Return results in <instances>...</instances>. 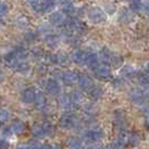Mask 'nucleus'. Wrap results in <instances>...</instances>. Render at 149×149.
Masks as SVG:
<instances>
[{
    "instance_id": "obj_13",
    "label": "nucleus",
    "mask_w": 149,
    "mask_h": 149,
    "mask_svg": "<svg viewBox=\"0 0 149 149\" xmlns=\"http://www.w3.org/2000/svg\"><path fill=\"white\" fill-rule=\"evenodd\" d=\"M100 64V60L95 53L93 52H86V58H85V66L90 68H95Z\"/></svg>"
},
{
    "instance_id": "obj_44",
    "label": "nucleus",
    "mask_w": 149,
    "mask_h": 149,
    "mask_svg": "<svg viewBox=\"0 0 149 149\" xmlns=\"http://www.w3.org/2000/svg\"><path fill=\"white\" fill-rule=\"evenodd\" d=\"M116 11V7H114V5L113 3H108L104 8V13L107 14H112V13H114Z\"/></svg>"
},
{
    "instance_id": "obj_28",
    "label": "nucleus",
    "mask_w": 149,
    "mask_h": 149,
    "mask_svg": "<svg viewBox=\"0 0 149 149\" xmlns=\"http://www.w3.org/2000/svg\"><path fill=\"white\" fill-rule=\"evenodd\" d=\"M145 2L142 0H130V10L132 13H139L143 10Z\"/></svg>"
},
{
    "instance_id": "obj_2",
    "label": "nucleus",
    "mask_w": 149,
    "mask_h": 149,
    "mask_svg": "<svg viewBox=\"0 0 149 149\" xmlns=\"http://www.w3.org/2000/svg\"><path fill=\"white\" fill-rule=\"evenodd\" d=\"M88 17H89L90 22L93 24H102L107 20V14L104 10H102L99 7H92L88 13Z\"/></svg>"
},
{
    "instance_id": "obj_11",
    "label": "nucleus",
    "mask_w": 149,
    "mask_h": 149,
    "mask_svg": "<svg viewBox=\"0 0 149 149\" xmlns=\"http://www.w3.org/2000/svg\"><path fill=\"white\" fill-rule=\"evenodd\" d=\"M65 22H66V18H65V15L63 13L55 11V13H53L52 15L49 16V22L52 24L53 26H58V27L64 26Z\"/></svg>"
},
{
    "instance_id": "obj_48",
    "label": "nucleus",
    "mask_w": 149,
    "mask_h": 149,
    "mask_svg": "<svg viewBox=\"0 0 149 149\" xmlns=\"http://www.w3.org/2000/svg\"><path fill=\"white\" fill-rule=\"evenodd\" d=\"M17 149H29V148H28L27 145H20V146H18V148Z\"/></svg>"
},
{
    "instance_id": "obj_33",
    "label": "nucleus",
    "mask_w": 149,
    "mask_h": 149,
    "mask_svg": "<svg viewBox=\"0 0 149 149\" xmlns=\"http://www.w3.org/2000/svg\"><path fill=\"white\" fill-rule=\"evenodd\" d=\"M122 63H123V58L121 56H119V55H114L113 54V56H112V58L109 64L113 67H120L122 65Z\"/></svg>"
},
{
    "instance_id": "obj_9",
    "label": "nucleus",
    "mask_w": 149,
    "mask_h": 149,
    "mask_svg": "<svg viewBox=\"0 0 149 149\" xmlns=\"http://www.w3.org/2000/svg\"><path fill=\"white\" fill-rule=\"evenodd\" d=\"M36 97V90L34 88H27L22 92L20 94V100L24 103H33Z\"/></svg>"
},
{
    "instance_id": "obj_15",
    "label": "nucleus",
    "mask_w": 149,
    "mask_h": 149,
    "mask_svg": "<svg viewBox=\"0 0 149 149\" xmlns=\"http://www.w3.org/2000/svg\"><path fill=\"white\" fill-rule=\"evenodd\" d=\"M3 58H5V63H6L9 67H11V68H14L16 64H17L19 61H22L18 56H17L15 49L9 51V52L5 55V57H3Z\"/></svg>"
},
{
    "instance_id": "obj_35",
    "label": "nucleus",
    "mask_w": 149,
    "mask_h": 149,
    "mask_svg": "<svg viewBox=\"0 0 149 149\" xmlns=\"http://www.w3.org/2000/svg\"><path fill=\"white\" fill-rule=\"evenodd\" d=\"M138 82L140 84V86L142 88H147L148 86V74L146 72L140 73L139 77H138Z\"/></svg>"
},
{
    "instance_id": "obj_6",
    "label": "nucleus",
    "mask_w": 149,
    "mask_h": 149,
    "mask_svg": "<svg viewBox=\"0 0 149 149\" xmlns=\"http://www.w3.org/2000/svg\"><path fill=\"white\" fill-rule=\"evenodd\" d=\"M94 75L99 80H107L111 76V70L107 64H99L95 68H93Z\"/></svg>"
},
{
    "instance_id": "obj_7",
    "label": "nucleus",
    "mask_w": 149,
    "mask_h": 149,
    "mask_svg": "<svg viewBox=\"0 0 149 149\" xmlns=\"http://www.w3.org/2000/svg\"><path fill=\"white\" fill-rule=\"evenodd\" d=\"M45 89L47 91V93L51 94V95H58L61 93V84L57 80L49 79V80L46 81Z\"/></svg>"
},
{
    "instance_id": "obj_17",
    "label": "nucleus",
    "mask_w": 149,
    "mask_h": 149,
    "mask_svg": "<svg viewBox=\"0 0 149 149\" xmlns=\"http://www.w3.org/2000/svg\"><path fill=\"white\" fill-rule=\"evenodd\" d=\"M58 102H60L61 107L65 110H72L74 108V102L72 101V99L70 97V94H62L58 99Z\"/></svg>"
},
{
    "instance_id": "obj_38",
    "label": "nucleus",
    "mask_w": 149,
    "mask_h": 149,
    "mask_svg": "<svg viewBox=\"0 0 149 149\" xmlns=\"http://www.w3.org/2000/svg\"><path fill=\"white\" fill-rule=\"evenodd\" d=\"M112 84V88H114V89H120L123 84H125V80L122 79V77H116V79H113V81L111 82Z\"/></svg>"
},
{
    "instance_id": "obj_46",
    "label": "nucleus",
    "mask_w": 149,
    "mask_h": 149,
    "mask_svg": "<svg viewBox=\"0 0 149 149\" xmlns=\"http://www.w3.org/2000/svg\"><path fill=\"white\" fill-rule=\"evenodd\" d=\"M3 80H5V73L2 72V70H0V84L3 82Z\"/></svg>"
},
{
    "instance_id": "obj_23",
    "label": "nucleus",
    "mask_w": 149,
    "mask_h": 149,
    "mask_svg": "<svg viewBox=\"0 0 149 149\" xmlns=\"http://www.w3.org/2000/svg\"><path fill=\"white\" fill-rule=\"evenodd\" d=\"M134 19V13L130 9H122L120 11L119 15V20L123 24H129L130 22H132Z\"/></svg>"
},
{
    "instance_id": "obj_27",
    "label": "nucleus",
    "mask_w": 149,
    "mask_h": 149,
    "mask_svg": "<svg viewBox=\"0 0 149 149\" xmlns=\"http://www.w3.org/2000/svg\"><path fill=\"white\" fill-rule=\"evenodd\" d=\"M29 68H30V66H29V64H28V62L26 60H22L16 64L15 67H14L13 70H15L16 72H19V73H26V72L29 71Z\"/></svg>"
},
{
    "instance_id": "obj_16",
    "label": "nucleus",
    "mask_w": 149,
    "mask_h": 149,
    "mask_svg": "<svg viewBox=\"0 0 149 149\" xmlns=\"http://www.w3.org/2000/svg\"><path fill=\"white\" fill-rule=\"evenodd\" d=\"M66 145L68 149H88L84 147L82 140L77 137H68L66 139Z\"/></svg>"
},
{
    "instance_id": "obj_29",
    "label": "nucleus",
    "mask_w": 149,
    "mask_h": 149,
    "mask_svg": "<svg viewBox=\"0 0 149 149\" xmlns=\"http://www.w3.org/2000/svg\"><path fill=\"white\" fill-rule=\"evenodd\" d=\"M62 10H63V14L64 15H74L75 11H76V9L75 7L73 6V3L72 2H67V3H64V5H62Z\"/></svg>"
},
{
    "instance_id": "obj_45",
    "label": "nucleus",
    "mask_w": 149,
    "mask_h": 149,
    "mask_svg": "<svg viewBox=\"0 0 149 149\" xmlns=\"http://www.w3.org/2000/svg\"><path fill=\"white\" fill-rule=\"evenodd\" d=\"M40 149H58V147L55 145H52V143H44V145H42Z\"/></svg>"
},
{
    "instance_id": "obj_25",
    "label": "nucleus",
    "mask_w": 149,
    "mask_h": 149,
    "mask_svg": "<svg viewBox=\"0 0 149 149\" xmlns=\"http://www.w3.org/2000/svg\"><path fill=\"white\" fill-rule=\"evenodd\" d=\"M112 56H113V53L109 49V48H107V47H103L101 51H100V58L101 61L103 62V64H109L110 63V61H111Z\"/></svg>"
},
{
    "instance_id": "obj_31",
    "label": "nucleus",
    "mask_w": 149,
    "mask_h": 149,
    "mask_svg": "<svg viewBox=\"0 0 149 149\" xmlns=\"http://www.w3.org/2000/svg\"><path fill=\"white\" fill-rule=\"evenodd\" d=\"M42 126H43V129H44L46 136H53L54 134V132H55V127H54V125L51 123L49 121L44 122Z\"/></svg>"
},
{
    "instance_id": "obj_49",
    "label": "nucleus",
    "mask_w": 149,
    "mask_h": 149,
    "mask_svg": "<svg viewBox=\"0 0 149 149\" xmlns=\"http://www.w3.org/2000/svg\"><path fill=\"white\" fill-rule=\"evenodd\" d=\"M102 149H114L112 146H110V147H105V148H102Z\"/></svg>"
},
{
    "instance_id": "obj_19",
    "label": "nucleus",
    "mask_w": 149,
    "mask_h": 149,
    "mask_svg": "<svg viewBox=\"0 0 149 149\" xmlns=\"http://www.w3.org/2000/svg\"><path fill=\"white\" fill-rule=\"evenodd\" d=\"M35 105L39 110H45L47 108V100L43 92H36V97H35Z\"/></svg>"
},
{
    "instance_id": "obj_3",
    "label": "nucleus",
    "mask_w": 149,
    "mask_h": 149,
    "mask_svg": "<svg viewBox=\"0 0 149 149\" xmlns=\"http://www.w3.org/2000/svg\"><path fill=\"white\" fill-rule=\"evenodd\" d=\"M147 97L146 91L142 88H134L128 92V97L131 102L137 103V104H142L145 103V100Z\"/></svg>"
},
{
    "instance_id": "obj_39",
    "label": "nucleus",
    "mask_w": 149,
    "mask_h": 149,
    "mask_svg": "<svg viewBox=\"0 0 149 149\" xmlns=\"http://www.w3.org/2000/svg\"><path fill=\"white\" fill-rule=\"evenodd\" d=\"M30 55H31L34 58H36V60H39V58H42V57L44 56L43 51H42L40 48H33V49L30 51Z\"/></svg>"
},
{
    "instance_id": "obj_42",
    "label": "nucleus",
    "mask_w": 149,
    "mask_h": 149,
    "mask_svg": "<svg viewBox=\"0 0 149 149\" xmlns=\"http://www.w3.org/2000/svg\"><path fill=\"white\" fill-rule=\"evenodd\" d=\"M7 13H8V6L5 3V2L0 1V16L2 17V16L6 15Z\"/></svg>"
},
{
    "instance_id": "obj_14",
    "label": "nucleus",
    "mask_w": 149,
    "mask_h": 149,
    "mask_svg": "<svg viewBox=\"0 0 149 149\" xmlns=\"http://www.w3.org/2000/svg\"><path fill=\"white\" fill-rule=\"evenodd\" d=\"M62 81L66 85H73L77 81V73L74 71H65L62 75Z\"/></svg>"
},
{
    "instance_id": "obj_12",
    "label": "nucleus",
    "mask_w": 149,
    "mask_h": 149,
    "mask_svg": "<svg viewBox=\"0 0 149 149\" xmlns=\"http://www.w3.org/2000/svg\"><path fill=\"white\" fill-rule=\"evenodd\" d=\"M44 42L49 48H55V47H57V45L60 44V36L57 34H54L51 31L48 34H45Z\"/></svg>"
},
{
    "instance_id": "obj_43",
    "label": "nucleus",
    "mask_w": 149,
    "mask_h": 149,
    "mask_svg": "<svg viewBox=\"0 0 149 149\" xmlns=\"http://www.w3.org/2000/svg\"><path fill=\"white\" fill-rule=\"evenodd\" d=\"M9 148V141L6 138L0 137V149H8Z\"/></svg>"
},
{
    "instance_id": "obj_40",
    "label": "nucleus",
    "mask_w": 149,
    "mask_h": 149,
    "mask_svg": "<svg viewBox=\"0 0 149 149\" xmlns=\"http://www.w3.org/2000/svg\"><path fill=\"white\" fill-rule=\"evenodd\" d=\"M27 146H28L29 149H40L42 143L39 141H37V140H30L29 143H27Z\"/></svg>"
},
{
    "instance_id": "obj_10",
    "label": "nucleus",
    "mask_w": 149,
    "mask_h": 149,
    "mask_svg": "<svg viewBox=\"0 0 149 149\" xmlns=\"http://www.w3.org/2000/svg\"><path fill=\"white\" fill-rule=\"evenodd\" d=\"M72 61L75 64L81 65V66H85V58H86V51H82V49H75L72 53L71 56Z\"/></svg>"
},
{
    "instance_id": "obj_20",
    "label": "nucleus",
    "mask_w": 149,
    "mask_h": 149,
    "mask_svg": "<svg viewBox=\"0 0 149 149\" xmlns=\"http://www.w3.org/2000/svg\"><path fill=\"white\" fill-rule=\"evenodd\" d=\"M56 6L55 0H43L39 2V8H40V14L44 13H51L54 10V8Z\"/></svg>"
},
{
    "instance_id": "obj_32",
    "label": "nucleus",
    "mask_w": 149,
    "mask_h": 149,
    "mask_svg": "<svg viewBox=\"0 0 149 149\" xmlns=\"http://www.w3.org/2000/svg\"><path fill=\"white\" fill-rule=\"evenodd\" d=\"M126 141H127V143L131 145V146H137L139 143V141H140V138L136 134H128L127 137H126Z\"/></svg>"
},
{
    "instance_id": "obj_34",
    "label": "nucleus",
    "mask_w": 149,
    "mask_h": 149,
    "mask_svg": "<svg viewBox=\"0 0 149 149\" xmlns=\"http://www.w3.org/2000/svg\"><path fill=\"white\" fill-rule=\"evenodd\" d=\"M70 97L72 99V101L74 102V103H79V102H81L83 99V95L82 93L80 92V91H77V90H73L71 93H70Z\"/></svg>"
},
{
    "instance_id": "obj_47",
    "label": "nucleus",
    "mask_w": 149,
    "mask_h": 149,
    "mask_svg": "<svg viewBox=\"0 0 149 149\" xmlns=\"http://www.w3.org/2000/svg\"><path fill=\"white\" fill-rule=\"evenodd\" d=\"M27 2H29L30 5L33 6V5H36V3H39L40 2V0H26Z\"/></svg>"
},
{
    "instance_id": "obj_52",
    "label": "nucleus",
    "mask_w": 149,
    "mask_h": 149,
    "mask_svg": "<svg viewBox=\"0 0 149 149\" xmlns=\"http://www.w3.org/2000/svg\"><path fill=\"white\" fill-rule=\"evenodd\" d=\"M0 1H1V0H0Z\"/></svg>"
},
{
    "instance_id": "obj_22",
    "label": "nucleus",
    "mask_w": 149,
    "mask_h": 149,
    "mask_svg": "<svg viewBox=\"0 0 149 149\" xmlns=\"http://www.w3.org/2000/svg\"><path fill=\"white\" fill-rule=\"evenodd\" d=\"M88 92H89V95L92 100H99V99H101L102 95H103V90H102V88H100L99 85H94V84L90 88Z\"/></svg>"
},
{
    "instance_id": "obj_26",
    "label": "nucleus",
    "mask_w": 149,
    "mask_h": 149,
    "mask_svg": "<svg viewBox=\"0 0 149 149\" xmlns=\"http://www.w3.org/2000/svg\"><path fill=\"white\" fill-rule=\"evenodd\" d=\"M31 134H33V137H35L36 139H43V138L46 137L42 125H34V126L31 127Z\"/></svg>"
},
{
    "instance_id": "obj_50",
    "label": "nucleus",
    "mask_w": 149,
    "mask_h": 149,
    "mask_svg": "<svg viewBox=\"0 0 149 149\" xmlns=\"http://www.w3.org/2000/svg\"><path fill=\"white\" fill-rule=\"evenodd\" d=\"M1 25H2V18H1V16H0V27H1Z\"/></svg>"
},
{
    "instance_id": "obj_5",
    "label": "nucleus",
    "mask_w": 149,
    "mask_h": 149,
    "mask_svg": "<svg viewBox=\"0 0 149 149\" xmlns=\"http://www.w3.org/2000/svg\"><path fill=\"white\" fill-rule=\"evenodd\" d=\"M113 122L116 128L119 130L120 132H125L127 129V119H126V114L123 111L117 110L113 114Z\"/></svg>"
},
{
    "instance_id": "obj_4",
    "label": "nucleus",
    "mask_w": 149,
    "mask_h": 149,
    "mask_svg": "<svg viewBox=\"0 0 149 149\" xmlns=\"http://www.w3.org/2000/svg\"><path fill=\"white\" fill-rule=\"evenodd\" d=\"M61 127L63 129H66V130H71V129H74L77 127L79 125V120L75 117L74 114L72 113H65L61 117L60 119Z\"/></svg>"
},
{
    "instance_id": "obj_36",
    "label": "nucleus",
    "mask_w": 149,
    "mask_h": 149,
    "mask_svg": "<svg viewBox=\"0 0 149 149\" xmlns=\"http://www.w3.org/2000/svg\"><path fill=\"white\" fill-rule=\"evenodd\" d=\"M10 118V113L7 109H3V108H0V123H3L8 121Z\"/></svg>"
},
{
    "instance_id": "obj_24",
    "label": "nucleus",
    "mask_w": 149,
    "mask_h": 149,
    "mask_svg": "<svg viewBox=\"0 0 149 149\" xmlns=\"http://www.w3.org/2000/svg\"><path fill=\"white\" fill-rule=\"evenodd\" d=\"M55 64H58L60 66H67L70 64V58L65 53L60 52L55 54Z\"/></svg>"
},
{
    "instance_id": "obj_18",
    "label": "nucleus",
    "mask_w": 149,
    "mask_h": 149,
    "mask_svg": "<svg viewBox=\"0 0 149 149\" xmlns=\"http://www.w3.org/2000/svg\"><path fill=\"white\" fill-rule=\"evenodd\" d=\"M25 129H26V126H25V122L22 120H19V119L14 120L11 122V125H10V130H11L13 134H22L25 131Z\"/></svg>"
},
{
    "instance_id": "obj_37",
    "label": "nucleus",
    "mask_w": 149,
    "mask_h": 149,
    "mask_svg": "<svg viewBox=\"0 0 149 149\" xmlns=\"http://www.w3.org/2000/svg\"><path fill=\"white\" fill-rule=\"evenodd\" d=\"M16 25H17L19 28H25V27H27V25H28V19H27L25 16H20V17H18V18L16 19Z\"/></svg>"
},
{
    "instance_id": "obj_1",
    "label": "nucleus",
    "mask_w": 149,
    "mask_h": 149,
    "mask_svg": "<svg viewBox=\"0 0 149 149\" xmlns=\"http://www.w3.org/2000/svg\"><path fill=\"white\" fill-rule=\"evenodd\" d=\"M84 139L89 142H97L104 138V131L100 127H93L85 130L83 134Z\"/></svg>"
},
{
    "instance_id": "obj_8",
    "label": "nucleus",
    "mask_w": 149,
    "mask_h": 149,
    "mask_svg": "<svg viewBox=\"0 0 149 149\" xmlns=\"http://www.w3.org/2000/svg\"><path fill=\"white\" fill-rule=\"evenodd\" d=\"M76 82L79 84L80 89L83 90V91H89L90 88L93 85L92 79L88 74H84V73L77 74V81Z\"/></svg>"
},
{
    "instance_id": "obj_51",
    "label": "nucleus",
    "mask_w": 149,
    "mask_h": 149,
    "mask_svg": "<svg viewBox=\"0 0 149 149\" xmlns=\"http://www.w3.org/2000/svg\"><path fill=\"white\" fill-rule=\"evenodd\" d=\"M2 104V99H1V97H0V105Z\"/></svg>"
},
{
    "instance_id": "obj_41",
    "label": "nucleus",
    "mask_w": 149,
    "mask_h": 149,
    "mask_svg": "<svg viewBox=\"0 0 149 149\" xmlns=\"http://www.w3.org/2000/svg\"><path fill=\"white\" fill-rule=\"evenodd\" d=\"M52 75L53 77L55 79V80H62V75H63V71L60 70V68H56V70H54L52 72Z\"/></svg>"
},
{
    "instance_id": "obj_30",
    "label": "nucleus",
    "mask_w": 149,
    "mask_h": 149,
    "mask_svg": "<svg viewBox=\"0 0 149 149\" xmlns=\"http://www.w3.org/2000/svg\"><path fill=\"white\" fill-rule=\"evenodd\" d=\"M24 38L27 43H33V42H36L38 38V33L37 31H34V30H28L27 33H25Z\"/></svg>"
},
{
    "instance_id": "obj_21",
    "label": "nucleus",
    "mask_w": 149,
    "mask_h": 149,
    "mask_svg": "<svg viewBox=\"0 0 149 149\" xmlns=\"http://www.w3.org/2000/svg\"><path fill=\"white\" fill-rule=\"evenodd\" d=\"M137 76V70L134 66H125L121 68V77L125 80H132Z\"/></svg>"
}]
</instances>
